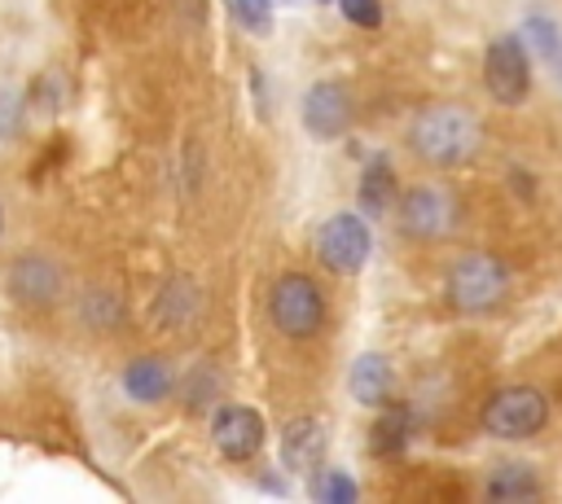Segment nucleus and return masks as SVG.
Listing matches in <instances>:
<instances>
[{
	"label": "nucleus",
	"instance_id": "nucleus-1",
	"mask_svg": "<svg viewBox=\"0 0 562 504\" xmlns=\"http://www.w3.org/2000/svg\"><path fill=\"white\" fill-rule=\"evenodd\" d=\"M404 149L417 167L457 171L483 153V123L461 101H430V105L413 110V118L404 127Z\"/></svg>",
	"mask_w": 562,
	"mask_h": 504
},
{
	"label": "nucleus",
	"instance_id": "nucleus-2",
	"mask_svg": "<svg viewBox=\"0 0 562 504\" xmlns=\"http://www.w3.org/2000/svg\"><path fill=\"white\" fill-rule=\"evenodd\" d=\"M391 215H395V232L417 241V245L452 241L465 228V202L443 180H413V184H404Z\"/></svg>",
	"mask_w": 562,
	"mask_h": 504
},
{
	"label": "nucleus",
	"instance_id": "nucleus-3",
	"mask_svg": "<svg viewBox=\"0 0 562 504\" xmlns=\"http://www.w3.org/2000/svg\"><path fill=\"white\" fill-rule=\"evenodd\" d=\"M509 289H514V276H509L505 259H496L487 250H465L443 272V302L461 316L496 311L509 298Z\"/></svg>",
	"mask_w": 562,
	"mask_h": 504
},
{
	"label": "nucleus",
	"instance_id": "nucleus-4",
	"mask_svg": "<svg viewBox=\"0 0 562 504\" xmlns=\"http://www.w3.org/2000/svg\"><path fill=\"white\" fill-rule=\"evenodd\" d=\"M268 324L285 337V342H312L325 333L329 324V302L325 289L316 285V276L307 272H281L268 285Z\"/></svg>",
	"mask_w": 562,
	"mask_h": 504
},
{
	"label": "nucleus",
	"instance_id": "nucleus-5",
	"mask_svg": "<svg viewBox=\"0 0 562 504\" xmlns=\"http://www.w3.org/2000/svg\"><path fill=\"white\" fill-rule=\"evenodd\" d=\"M4 294L13 307L31 311V316H44L53 307H61L70 298V276H66V263L48 250H18L4 267Z\"/></svg>",
	"mask_w": 562,
	"mask_h": 504
},
{
	"label": "nucleus",
	"instance_id": "nucleus-6",
	"mask_svg": "<svg viewBox=\"0 0 562 504\" xmlns=\"http://www.w3.org/2000/svg\"><path fill=\"white\" fill-rule=\"evenodd\" d=\"M479 425L487 438H501V443H522L531 434H540L549 425V399L540 386H501L487 394L483 412H479Z\"/></svg>",
	"mask_w": 562,
	"mask_h": 504
},
{
	"label": "nucleus",
	"instance_id": "nucleus-7",
	"mask_svg": "<svg viewBox=\"0 0 562 504\" xmlns=\"http://www.w3.org/2000/svg\"><path fill=\"white\" fill-rule=\"evenodd\" d=\"M483 88L496 105H522L531 92V53L522 35H496L483 48Z\"/></svg>",
	"mask_w": 562,
	"mask_h": 504
},
{
	"label": "nucleus",
	"instance_id": "nucleus-8",
	"mask_svg": "<svg viewBox=\"0 0 562 504\" xmlns=\"http://www.w3.org/2000/svg\"><path fill=\"white\" fill-rule=\"evenodd\" d=\"M369 250H373V232L356 210H334L316 228V259L334 276H356L369 263Z\"/></svg>",
	"mask_w": 562,
	"mask_h": 504
},
{
	"label": "nucleus",
	"instance_id": "nucleus-9",
	"mask_svg": "<svg viewBox=\"0 0 562 504\" xmlns=\"http://www.w3.org/2000/svg\"><path fill=\"white\" fill-rule=\"evenodd\" d=\"M263 416L246 403H220L211 416V443L228 465H250L263 451Z\"/></svg>",
	"mask_w": 562,
	"mask_h": 504
},
{
	"label": "nucleus",
	"instance_id": "nucleus-10",
	"mask_svg": "<svg viewBox=\"0 0 562 504\" xmlns=\"http://www.w3.org/2000/svg\"><path fill=\"white\" fill-rule=\"evenodd\" d=\"M299 114H303V131L312 140H338V136H347L356 105H351V92H347L342 79H316L303 92V110Z\"/></svg>",
	"mask_w": 562,
	"mask_h": 504
},
{
	"label": "nucleus",
	"instance_id": "nucleus-11",
	"mask_svg": "<svg viewBox=\"0 0 562 504\" xmlns=\"http://www.w3.org/2000/svg\"><path fill=\"white\" fill-rule=\"evenodd\" d=\"M202 316V285L189 276V272H171L158 294H154V307H149V320L154 329L162 333H189Z\"/></svg>",
	"mask_w": 562,
	"mask_h": 504
},
{
	"label": "nucleus",
	"instance_id": "nucleus-12",
	"mask_svg": "<svg viewBox=\"0 0 562 504\" xmlns=\"http://www.w3.org/2000/svg\"><path fill=\"white\" fill-rule=\"evenodd\" d=\"M75 320L88 333H119L127 324V298L119 294V285L97 276V280L75 289Z\"/></svg>",
	"mask_w": 562,
	"mask_h": 504
},
{
	"label": "nucleus",
	"instance_id": "nucleus-13",
	"mask_svg": "<svg viewBox=\"0 0 562 504\" xmlns=\"http://www.w3.org/2000/svg\"><path fill=\"white\" fill-rule=\"evenodd\" d=\"M325 460V425L316 416H290L281 425V465L294 473H316Z\"/></svg>",
	"mask_w": 562,
	"mask_h": 504
},
{
	"label": "nucleus",
	"instance_id": "nucleus-14",
	"mask_svg": "<svg viewBox=\"0 0 562 504\" xmlns=\"http://www.w3.org/2000/svg\"><path fill=\"white\" fill-rule=\"evenodd\" d=\"M176 390V368L167 355H136L123 368V394L132 403H162Z\"/></svg>",
	"mask_w": 562,
	"mask_h": 504
},
{
	"label": "nucleus",
	"instance_id": "nucleus-15",
	"mask_svg": "<svg viewBox=\"0 0 562 504\" xmlns=\"http://www.w3.org/2000/svg\"><path fill=\"white\" fill-rule=\"evenodd\" d=\"M347 390L364 408H386L391 394H395V368H391V359L378 355V351H364L351 364V373H347Z\"/></svg>",
	"mask_w": 562,
	"mask_h": 504
},
{
	"label": "nucleus",
	"instance_id": "nucleus-16",
	"mask_svg": "<svg viewBox=\"0 0 562 504\" xmlns=\"http://www.w3.org/2000/svg\"><path fill=\"white\" fill-rule=\"evenodd\" d=\"M483 495L496 504H522V500H540L544 495V478L536 473V465L527 460H501L487 469Z\"/></svg>",
	"mask_w": 562,
	"mask_h": 504
},
{
	"label": "nucleus",
	"instance_id": "nucleus-17",
	"mask_svg": "<svg viewBox=\"0 0 562 504\" xmlns=\"http://www.w3.org/2000/svg\"><path fill=\"white\" fill-rule=\"evenodd\" d=\"M395 197H400V180H395V167L386 153H373L360 171V210L369 219H382L386 210H395Z\"/></svg>",
	"mask_w": 562,
	"mask_h": 504
},
{
	"label": "nucleus",
	"instance_id": "nucleus-18",
	"mask_svg": "<svg viewBox=\"0 0 562 504\" xmlns=\"http://www.w3.org/2000/svg\"><path fill=\"white\" fill-rule=\"evenodd\" d=\"M518 35L527 39V48H536L540 66L562 83V22L553 13H544V9H531L522 18V31Z\"/></svg>",
	"mask_w": 562,
	"mask_h": 504
},
{
	"label": "nucleus",
	"instance_id": "nucleus-19",
	"mask_svg": "<svg viewBox=\"0 0 562 504\" xmlns=\"http://www.w3.org/2000/svg\"><path fill=\"white\" fill-rule=\"evenodd\" d=\"M220 390H224V377H220V368L211 359H202L184 377H176V394H180L184 412H193V416L198 412H211L220 403Z\"/></svg>",
	"mask_w": 562,
	"mask_h": 504
},
{
	"label": "nucleus",
	"instance_id": "nucleus-20",
	"mask_svg": "<svg viewBox=\"0 0 562 504\" xmlns=\"http://www.w3.org/2000/svg\"><path fill=\"white\" fill-rule=\"evenodd\" d=\"M413 438V412L404 403H386L378 408V421L369 429V451L373 456H400Z\"/></svg>",
	"mask_w": 562,
	"mask_h": 504
},
{
	"label": "nucleus",
	"instance_id": "nucleus-21",
	"mask_svg": "<svg viewBox=\"0 0 562 504\" xmlns=\"http://www.w3.org/2000/svg\"><path fill=\"white\" fill-rule=\"evenodd\" d=\"M307 491H312L321 504H351V500L360 495L356 482H351L342 469H325V465L312 473V486H307Z\"/></svg>",
	"mask_w": 562,
	"mask_h": 504
},
{
	"label": "nucleus",
	"instance_id": "nucleus-22",
	"mask_svg": "<svg viewBox=\"0 0 562 504\" xmlns=\"http://www.w3.org/2000/svg\"><path fill=\"white\" fill-rule=\"evenodd\" d=\"M233 13H237V22H241L246 31H255V35H263V31L272 26V0H233Z\"/></svg>",
	"mask_w": 562,
	"mask_h": 504
},
{
	"label": "nucleus",
	"instance_id": "nucleus-23",
	"mask_svg": "<svg viewBox=\"0 0 562 504\" xmlns=\"http://www.w3.org/2000/svg\"><path fill=\"white\" fill-rule=\"evenodd\" d=\"M338 9L351 26H364V31L382 26V0H338Z\"/></svg>",
	"mask_w": 562,
	"mask_h": 504
},
{
	"label": "nucleus",
	"instance_id": "nucleus-24",
	"mask_svg": "<svg viewBox=\"0 0 562 504\" xmlns=\"http://www.w3.org/2000/svg\"><path fill=\"white\" fill-rule=\"evenodd\" d=\"M0 232H4V206H0Z\"/></svg>",
	"mask_w": 562,
	"mask_h": 504
},
{
	"label": "nucleus",
	"instance_id": "nucleus-25",
	"mask_svg": "<svg viewBox=\"0 0 562 504\" xmlns=\"http://www.w3.org/2000/svg\"><path fill=\"white\" fill-rule=\"evenodd\" d=\"M321 4H329V0H321Z\"/></svg>",
	"mask_w": 562,
	"mask_h": 504
}]
</instances>
